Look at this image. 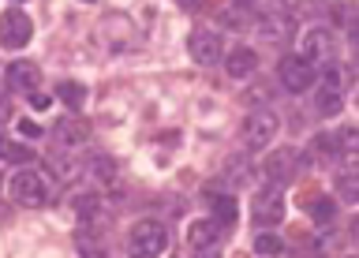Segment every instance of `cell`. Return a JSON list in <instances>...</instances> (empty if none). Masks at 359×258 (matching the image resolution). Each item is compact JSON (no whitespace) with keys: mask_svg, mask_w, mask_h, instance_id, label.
Returning <instances> with one entry per match:
<instances>
[{"mask_svg":"<svg viewBox=\"0 0 359 258\" xmlns=\"http://www.w3.org/2000/svg\"><path fill=\"white\" fill-rule=\"evenodd\" d=\"M0 157H15V161H30V154L27 150H19V146H11L4 139V131H0Z\"/></svg>","mask_w":359,"mask_h":258,"instance_id":"cell-23","label":"cell"},{"mask_svg":"<svg viewBox=\"0 0 359 258\" xmlns=\"http://www.w3.org/2000/svg\"><path fill=\"white\" fill-rule=\"evenodd\" d=\"M296 165H299V154L292 150V146H280V150H273L262 161V172L273 179V184H285V179L296 176Z\"/></svg>","mask_w":359,"mask_h":258,"instance_id":"cell-8","label":"cell"},{"mask_svg":"<svg viewBox=\"0 0 359 258\" xmlns=\"http://www.w3.org/2000/svg\"><path fill=\"white\" fill-rule=\"evenodd\" d=\"M83 172L94 176V179H101V184H112V179H116V165H112V157L97 154V157H90V161L83 165Z\"/></svg>","mask_w":359,"mask_h":258,"instance_id":"cell-15","label":"cell"},{"mask_svg":"<svg viewBox=\"0 0 359 258\" xmlns=\"http://www.w3.org/2000/svg\"><path fill=\"white\" fill-rule=\"evenodd\" d=\"M280 217H285V198H280L277 184L266 187V191H258L255 202H251V221L262 224V229H269V224H277Z\"/></svg>","mask_w":359,"mask_h":258,"instance_id":"cell-6","label":"cell"},{"mask_svg":"<svg viewBox=\"0 0 359 258\" xmlns=\"http://www.w3.org/2000/svg\"><path fill=\"white\" fill-rule=\"evenodd\" d=\"M352 240H355V243H359V217H355V221H352Z\"/></svg>","mask_w":359,"mask_h":258,"instance_id":"cell-31","label":"cell"},{"mask_svg":"<svg viewBox=\"0 0 359 258\" xmlns=\"http://www.w3.org/2000/svg\"><path fill=\"white\" fill-rule=\"evenodd\" d=\"M41 83V72H38V64H30V60H15L8 67V86L11 90H22V94H34Z\"/></svg>","mask_w":359,"mask_h":258,"instance_id":"cell-11","label":"cell"},{"mask_svg":"<svg viewBox=\"0 0 359 258\" xmlns=\"http://www.w3.org/2000/svg\"><path fill=\"white\" fill-rule=\"evenodd\" d=\"M56 94H60L72 109H79V105L86 101V86H79V83H60V86H56Z\"/></svg>","mask_w":359,"mask_h":258,"instance_id":"cell-19","label":"cell"},{"mask_svg":"<svg viewBox=\"0 0 359 258\" xmlns=\"http://www.w3.org/2000/svg\"><path fill=\"white\" fill-rule=\"evenodd\" d=\"M11 198L19 202V206H27V210H41V206H49L53 195H56V187H53V179L41 172V168H22V172L11 176Z\"/></svg>","mask_w":359,"mask_h":258,"instance_id":"cell-1","label":"cell"},{"mask_svg":"<svg viewBox=\"0 0 359 258\" xmlns=\"http://www.w3.org/2000/svg\"><path fill=\"white\" fill-rule=\"evenodd\" d=\"M176 4H184V8H198L202 0H176Z\"/></svg>","mask_w":359,"mask_h":258,"instance_id":"cell-30","label":"cell"},{"mask_svg":"<svg viewBox=\"0 0 359 258\" xmlns=\"http://www.w3.org/2000/svg\"><path fill=\"white\" fill-rule=\"evenodd\" d=\"M314 254H318V258H337V236H322V240H314Z\"/></svg>","mask_w":359,"mask_h":258,"instance_id":"cell-22","label":"cell"},{"mask_svg":"<svg viewBox=\"0 0 359 258\" xmlns=\"http://www.w3.org/2000/svg\"><path fill=\"white\" fill-rule=\"evenodd\" d=\"M348 41H352V49L359 56V19H352V27H348Z\"/></svg>","mask_w":359,"mask_h":258,"instance_id":"cell-28","label":"cell"},{"mask_svg":"<svg viewBox=\"0 0 359 258\" xmlns=\"http://www.w3.org/2000/svg\"><path fill=\"white\" fill-rule=\"evenodd\" d=\"M217 240H221V221H217V217L191 221V224H187V247H191V251H210Z\"/></svg>","mask_w":359,"mask_h":258,"instance_id":"cell-10","label":"cell"},{"mask_svg":"<svg viewBox=\"0 0 359 258\" xmlns=\"http://www.w3.org/2000/svg\"><path fill=\"white\" fill-rule=\"evenodd\" d=\"M277 128H280L277 112H269V109L251 112V116L243 120V146H247V150H266V146L273 142Z\"/></svg>","mask_w":359,"mask_h":258,"instance_id":"cell-3","label":"cell"},{"mask_svg":"<svg viewBox=\"0 0 359 258\" xmlns=\"http://www.w3.org/2000/svg\"><path fill=\"white\" fill-rule=\"evenodd\" d=\"M311 210H314V217H318L322 224H325V221H333V202H325V198H318V202H314Z\"/></svg>","mask_w":359,"mask_h":258,"instance_id":"cell-24","label":"cell"},{"mask_svg":"<svg viewBox=\"0 0 359 258\" xmlns=\"http://www.w3.org/2000/svg\"><path fill=\"white\" fill-rule=\"evenodd\" d=\"M19 131L27 135V139H41V128H38L34 120H22V123H19Z\"/></svg>","mask_w":359,"mask_h":258,"instance_id":"cell-26","label":"cell"},{"mask_svg":"<svg viewBox=\"0 0 359 258\" xmlns=\"http://www.w3.org/2000/svg\"><path fill=\"white\" fill-rule=\"evenodd\" d=\"M56 135H60V142H67V146H83V142L90 139L83 120H60V128H56Z\"/></svg>","mask_w":359,"mask_h":258,"instance_id":"cell-16","label":"cell"},{"mask_svg":"<svg viewBox=\"0 0 359 258\" xmlns=\"http://www.w3.org/2000/svg\"><path fill=\"white\" fill-rule=\"evenodd\" d=\"M210 206H213V217H217L221 224H232V221H236V202H232L229 195H217Z\"/></svg>","mask_w":359,"mask_h":258,"instance_id":"cell-18","label":"cell"},{"mask_svg":"<svg viewBox=\"0 0 359 258\" xmlns=\"http://www.w3.org/2000/svg\"><path fill=\"white\" fill-rule=\"evenodd\" d=\"M277 75H280V83H285V90H292V94H303V90H311L314 86V64L307 60V56H285L277 67Z\"/></svg>","mask_w":359,"mask_h":258,"instance_id":"cell-4","label":"cell"},{"mask_svg":"<svg viewBox=\"0 0 359 258\" xmlns=\"http://www.w3.org/2000/svg\"><path fill=\"white\" fill-rule=\"evenodd\" d=\"M337 198L348 202V206H359V172H344L337 179Z\"/></svg>","mask_w":359,"mask_h":258,"instance_id":"cell-17","label":"cell"},{"mask_svg":"<svg viewBox=\"0 0 359 258\" xmlns=\"http://www.w3.org/2000/svg\"><path fill=\"white\" fill-rule=\"evenodd\" d=\"M49 105H53V101L45 97V94H38V90L30 94V109H38V112H41V109H49Z\"/></svg>","mask_w":359,"mask_h":258,"instance_id":"cell-27","label":"cell"},{"mask_svg":"<svg viewBox=\"0 0 359 258\" xmlns=\"http://www.w3.org/2000/svg\"><path fill=\"white\" fill-rule=\"evenodd\" d=\"M258 30H262V38H269V41H288L292 38V19L288 15H266L262 22H258Z\"/></svg>","mask_w":359,"mask_h":258,"instance_id":"cell-13","label":"cell"},{"mask_svg":"<svg viewBox=\"0 0 359 258\" xmlns=\"http://www.w3.org/2000/svg\"><path fill=\"white\" fill-rule=\"evenodd\" d=\"M187 49H191V56H195L198 64H217L221 60V34L217 30H206V27H198V30H191V41H187Z\"/></svg>","mask_w":359,"mask_h":258,"instance_id":"cell-7","label":"cell"},{"mask_svg":"<svg viewBox=\"0 0 359 258\" xmlns=\"http://www.w3.org/2000/svg\"><path fill=\"white\" fill-rule=\"evenodd\" d=\"M299 56H307L311 64H325V60H333V34L330 30H322V27H314L303 34V53Z\"/></svg>","mask_w":359,"mask_h":258,"instance_id":"cell-9","label":"cell"},{"mask_svg":"<svg viewBox=\"0 0 359 258\" xmlns=\"http://www.w3.org/2000/svg\"><path fill=\"white\" fill-rule=\"evenodd\" d=\"M168 243V232L161 221H135L128 232V254L131 258H157Z\"/></svg>","mask_w":359,"mask_h":258,"instance_id":"cell-2","label":"cell"},{"mask_svg":"<svg viewBox=\"0 0 359 258\" xmlns=\"http://www.w3.org/2000/svg\"><path fill=\"white\" fill-rule=\"evenodd\" d=\"M325 86H330V90H337V86H341V67H337V64H325Z\"/></svg>","mask_w":359,"mask_h":258,"instance_id":"cell-25","label":"cell"},{"mask_svg":"<svg viewBox=\"0 0 359 258\" xmlns=\"http://www.w3.org/2000/svg\"><path fill=\"white\" fill-rule=\"evenodd\" d=\"M318 112H322V116H337V112H341V94L325 86L318 94Z\"/></svg>","mask_w":359,"mask_h":258,"instance_id":"cell-20","label":"cell"},{"mask_svg":"<svg viewBox=\"0 0 359 258\" xmlns=\"http://www.w3.org/2000/svg\"><path fill=\"white\" fill-rule=\"evenodd\" d=\"M8 120H11V101L0 94V123H8Z\"/></svg>","mask_w":359,"mask_h":258,"instance_id":"cell-29","label":"cell"},{"mask_svg":"<svg viewBox=\"0 0 359 258\" xmlns=\"http://www.w3.org/2000/svg\"><path fill=\"white\" fill-rule=\"evenodd\" d=\"M255 254H262V258H277L280 254V240L277 236H269V232H262L255 240Z\"/></svg>","mask_w":359,"mask_h":258,"instance_id":"cell-21","label":"cell"},{"mask_svg":"<svg viewBox=\"0 0 359 258\" xmlns=\"http://www.w3.org/2000/svg\"><path fill=\"white\" fill-rule=\"evenodd\" d=\"M224 67H229L232 79H251L258 72V53L247 49V45H240V49L229 53V60H224Z\"/></svg>","mask_w":359,"mask_h":258,"instance_id":"cell-12","label":"cell"},{"mask_svg":"<svg viewBox=\"0 0 359 258\" xmlns=\"http://www.w3.org/2000/svg\"><path fill=\"white\" fill-rule=\"evenodd\" d=\"M83 4H94V0H83Z\"/></svg>","mask_w":359,"mask_h":258,"instance_id":"cell-32","label":"cell"},{"mask_svg":"<svg viewBox=\"0 0 359 258\" xmlns=\"http://www.w3.org/2000/svg\"><path fill=\"white\" fill-rule=\"evenodd\" d=\"M30 38H34V22H30L27 11L11 8L0 15V45H4V49H22Z\"/></svg>","mask_w":359,"mask_h":258,"instance_id":"cell-5","label":"cell"},{"mask_svg":"<svg viewBox=\"0 0 359 258\" xmlns=\"http://www.w3.org/2000/svg\"><path fill=\"white\" fill-rule=\"evenodd\" d=\"M333 150L341 157H359V128H355V123H344V128L337 131Z\"/></svg>","mask_w":359,"mask_h":258,"instance_id":"cell-14","label":"cell"}]
</instances>
